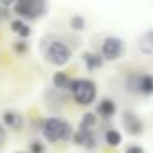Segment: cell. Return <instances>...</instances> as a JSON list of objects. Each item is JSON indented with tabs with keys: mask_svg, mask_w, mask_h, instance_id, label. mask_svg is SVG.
Instances as JSON below:
<instances>
[{
	"mask_svg": "<svg viewBox=\"0 0 153 153\" xmlns=\"http://www.w3.org/2000/svg\"><path fill=\"white\" fill-rule=\"evenodd\" d=\"M42 133H43V139L51 144L54 142H67L72 139L74 135V130H72V124L61 117H49L43 121L42 124Z\"/></svg>",
	"mask_w": 153,
	"mask_h": 153,
	"instance_id": "cell-1",
	"label": "cell"
},
{
	"mask_svg": "<svg viewBox=\"0 0 153 153\" xmlns=\"http://www.w3.org/2000/svg\"><path fill=\"white\" fill-rule=\"evenodd\" d=\"M68 92L72 94V99L79 106H90L97 99V85L88 78H76Z\"/></svg>",
	"mask_w": 153,
	"mask_h": 153,
	"instance_id": "cell-2",
	"label": "cell"
},
{
	"mask_svg": "<svg viewBox=\"0 0 153 153\" xmlns=\"http://www.w3.org/2000/svg\"><path fill=\"white\" fill-rule=\"evenodd\" d=\"M13 9L22 20H40L49 13V0H16Z\"/></svg>",
	"mask_w": 153,
	"mask_h": 153,
	"instance_id": "cell-3",
	"label": "cell"
},
{
	"mask_svg": "<svg viewBox=\"0 0 153 153\" xmlns=\"http://www.w3.org/2000/svg\"><path fill=\"white\" fill-rule=\"evenodd\" d=\"M43 54H45V59L49 63L56 65V67H63V65H67L72 59V49L65 42H61V40L49 42Z\"/></svg>",
	"mask_w": 153,
	"mask_h": 153,
	"instance_id": "cell-4",
	"label": "cell"
},
{
	"mask_svg": "<svg viewBox=\"0 0 153 153\" xmlns=\"http://www.w3.org/2000/svg\"><path fill=\"white\" fill-rule=\"evenodd\" d=\"M99 52L105 58V61H119L126 54V43L119 36H106L101 42Z\"/></svg>",
	"mask_w": 153,
	"mask_h": 153,
	"instance_id": "cell-5",
	"label": "cell"
},
{
	"mask_svg": "<svg viewBox=\"0 0 153 153\" xmlns=\"http://www.w3.org/2000/svg\"><path fill=\"white\" fill-rule=\"evenodd\" d=\"M121 124H123V128L126 130L128 135L139 137V135L144 133V121L131 110H124L121 114Z\"/></svg>",
	"mask_w": 153,
	"mask_h": 153,
	"instance_id": "cell-6",
	"label": "cell"
},
{
	"mask_svg": "<svg viewBox=\"0 0 153 153\" xmlns=\"http://www.w3.org/2000/svg\"><path fill=\"white\" fill-rule=\"evenodd\" d=\"M72 142H74L76 146H83V148H87V149H94V148L97 146V139H96V135H94V130H90V128H81V126L74 131Z\"/></svg>",
	"mask_w": 153,
	"mask_h": 153,
	"instance_id": "cell-7",
	"label": "cell"
},
{
	"mask_svg": "<svg viewBox=\"0 0 153 153\" xmlns=\"http://www.w3.org/2000/svg\"><path fill=\"white\" fill-rule=\"evenodd\" d=\"M2 123H4L6 128H9V130H13V131H18V130L24 128L25 119H24V115H22L20 112H16V110H6V112L2 114Z\"/></svg>",
	"mask_w": 153,
	"mask_h": 153,
	"instance_id": "cell-8",
	"label": "cell"
},
{
	"mask_svg": "<svg viewBox=\"0 0 153 153\" xmlns=\"http://www.w3.org/2000/svg\"><path fill=\"white\" fill-rule=\"evenodd\" d=\"M96 114H97L101 119L108 121V119H112V117L117 114V105L114 103V99L103 97V99L97 103V106H96Z\"/></svg>",
	"mask_w": 153,
	"mask_h": 153,
	"instance_id": "cell-9",
	"label": "cell"
},
{
	"mask_svg": "<svg viewBox=\"0 0 153 153\" xmlns=\"http://www.w3.org/2000/svg\"><path fill=\"white\" fill-rule=\"evenodd\" d=\"M83 63H85V68L88 72H96L99 70L103 65H105V58L101 56V52H94V51H87L83 52Z\"/></svg>",
	"mask_w": 153,
	"mask_h": 153,
	"instance_id": "cell-10",
	"label": "cell"
},
{
	"mask_svg": "<svg viewBox=\"0 0 153 153\" xmlns=\"http://www.w3.org/2000/svg\"><path fill=\"white\" fill-rule=\"evenodd\" d=\"M11 31H13L15 34H18L20 38H24V40H27V38L31 36V33H33V29H31V25L27 24V20H22V18L11 20Z\"/></svg>",
	"mask_w": 153,
	"mask_h": 153,
	"instance_id": "cell-11",
	"label": "cell"
},
{
	"mask_svg": "<svg viewBox=\"0 0 153 153\" xmlns=\"http://www.w3.org/2000/svg\"><path fill=\"white\" fill-rule=\"evenodd\" d=\"M139 51L146 56H153V29H148L146 33H142L139 40Z\"/></svg>",
	"mask_w": 153,
	"mask_h": 153,
	"instance_id": "cell-12",
	"label": "cell"
},
{
	"mask_svg": "<svg viewBox=\"0 0 153 153\" xmlns=\"http://www.w3.org/2000/svg\"><path fill=\"white\" fill-rule=\"evenodd\" d=\"M72 78L67 74V72H56L54 76H52V85H54V88H58V90H70V87H72Z\"/></svg>",
	"mask_w": 153,
	"mask_h": 153,
	"instance_id": "cell-13",
	"label": "cell"
},
{
	"mask_svg": "<svg viewBox=\"0 0 153 153\" xmlns=\"http://www.w3.org/2000/svg\"><path fill=\"white\" fill-rule=\"evenodd\" d=\"M137 96H153V76L151 74H140L139 78V94Z\"/></svg>",
	"mask_w": 153,
	"mask_h": 153,
	"instance_id": "cell-14",
	"label": "cell"
},
{
	"mask_svg": "<svg viewBox=\"0 0 153 153\" xmlns=\"http://www.w3.org/2000/svg\"><path fill=\"white\" fill-rule=\"evenodd\" d=\"M139 78H140V72H130L124 78V88L128 94H133V96L139 94Z\"/></svg>",
	"mask_w": 153,
	"mask_h": 153,
	"instance_id": "cell-15",
	"label": "cell"
},
{
	"mask_svg": "<svg viewBox=\"0 0 153 153\" xmlns=\"http://www.w3.org/2000/svg\"><path fill=\"white\" fill-rule=\"evenodd\" d=\"M105 142H106L110 148L121 146V144H123V135H121V131L115 130V128H108V130L105 131Z\"/></svg>",
	"mask_w": 153,
	"mask_h": 153,
	"instance_id": "cell-16",
	"label": "cell"
},
{
	"mask_svg": "<svg viewBox=\"0 0 153 153\" xmlns=\"http://www.w3.org/2000/svg\"><path fill=\"white\" fill-rule=\"evenodd\" d=\"M85 27H87L85 16H81V15H72V18H70V29H72V31H76V33H83Z\"/></svg>",
	"mask_w": 153,
	"mask_h": 153,
	"instance_id": "cell-17",
	"label": "cell"
},
{
	"mask_svg": "<svg viewBox=\"0 0 153 153\" xmlns=\"http://www.w3.org/2000/svg\"><path fill=\"white\" fill-rule=\"evenodd\" d=\"M97 124V114H94V112H87V114H83V117H81V121H79V126L81 128H94Z\"/></svg>",
	"mask_w": 153,
	"mask_h": 153,
	"instance_id": "cell-18",
	"label": "cell"
},
{
	"mask_svg": "<svg viewBox=\"0 0 153 153\" xmlns=\"http://www.w3.org/2000/svg\"><path fill=\"white\" fill-rule=\"evenodd\" d=\"M13 49H15V52H16L18 56H24V54H27V51H29V43H27V40L20 38L18 42H15Z\"/></svg>",
	"mask_w": 153,
	"mask_h": 153,
	"instance_id": "cell-19",
	"label": "cell"
},
{
	"mask_svg": "<svg viewBox=\"0 0 153 153\" xmlns=\"http://www.w3.org/2000/svg\"><path fill=\"white\" fill-rule=\"evenodd\" d=\"M29 149H31V153H45V146L42 140H33L29 144Z\"/></svg>",
	"mask_w": 153,
	"mask_h": 153,
	"instance_id": "cell-20",
	"label": "cell"
},
{
	"mask_svg": "<svg viewBox=\"0 0 153 153\" xmlns=\"http://www.w3.org/2000/svg\"><path fill=\"white\" fill-rule=\"evenodd\" d=\"M7 128L4 126V123L0 121V146H4L6 144V140H7V131H6Z\"/></svg>",
	"mask_w": 153,
	"mask_h": 153,
	"instance_id": "cell-21",
	"label": "cell"
},
{
	"mask_svg": "<svg viewBox=\"0 0 153 153\" xmlns=\"http://www.w3.org/2000/svg\"><path fill=\"white\" fill-rule=\"evenodd\" d=\"M124 153H144V148L139 146V144H130V146L124 149Z\"/></svg>",
	"mask_w": 153,
	"mask_h": 153,
	"instance_id": "cell-22",
	"label": "cell"
},
{
	"mask_svg": "<svg viewBox=\"0 0 153 153\" xmlns=\"http://www.w3.org/2000/svg\"><path fill=\"white\" fill-rule=\"evenodd\" d=\"M15 2H16V0H0V4H2V6H6V7H9V6H15Z\"/></svg>",
	"mask_w": 153,
	"mask_h": 153,
	"instance_id": "cell-23",
	"label": "cell"
},
{
	"mask_svg": "<svg viewBox=\"0 0 153 153\" xmlns=\"http://www.w3.org/2000/svg\"><path fill=\"white\" fill-rule=\"evenodd\" d=\"M6 16V11H4V7H2V4H0V22H2V18Z\"/></svg>",
	"mask_w": 153,
	"mask_h": 153,
	"instance_id": "cell-24",
	"label": "cell"
},
{
	"mask_svg": "<svg viewBox=\"0 0 153 153\" xmlns=\"http://www.w3.org/2000/svg\"><path fill=\"white\" fill-rule=\"evenodd\" d=\"M15 153H27V151H15Z\"/></svg>",
	"mask_w": 153,
	"mask_h": 153,
	"instance_id": "cell-25",
	"label": "cell"
}]
</instances>
